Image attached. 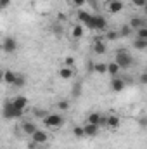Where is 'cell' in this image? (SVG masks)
<instances>
[{
    "label": "cell",
    "instance_id": "obj_31",
    "mask_svg": "<svg viewBox=\"0 0 147 149\" xmlns=\"http://www.w3.org/2000/svg\"><path fill=\"white\" fill-rule=\"evenodd\" d=\"M33 114H35L37 118H40V120H43V118H45L49 113L45 111V109H35V111H33Z\"/></svg>",
    "mask_w": 147,
    "mask_h": 149
},
{
    "label": "cell",
    "instance_id": "obj_1",
    "mask_svg": "<svg viewBox=\"0 0 147 149\" xmlns=\"http://www.w3.org/2000/svg\"><path fill=\"white\" fill-rule=\"evenodd\" d=\"M42 123H43L45 128L59 130V128H62V125H64V116L59 114V113H49V114L42 120Z\"/></svg>",
    "mask_w": 147,
    "mask_h": 149
},
{
    "label": "cell",
    "instance_id": "obj_14",
    "mask_svg": "<svg viewBox=\"0 0 147 149\" xmlns=\"http://www.w3.org/2000/svg\"><path fill=\"white\" fill-rule=\"evenodd\" d=\"M21 130H23V134H24V135H30V137H31V135L38 130V127L31 121V120H26V121H23V123H21Z\"/></svg>",
    "mask_w": 147,
    "mask_h": 149
},
{
    "label": "cell",
    "instance_id": "obj_22",
    "mask_svg": "<svg viewBox=\"0 0 147 149\" xmlns=\"http://www.w3.org/2000/svg\"><path fill=\"white\" fill-rule=\"evenodd\" d=\"M132 33H133V28H132L130 24H123V26L119 28V37L128 38V37H132Z\"/></svg>",
    "mask_w": 147,
    "mask_h": 149
},
{
    "label": "cell",
    "instance_id": "obj_32",
    "mask_svg": "<svg viewBox=\"0 0 147 149\" xmlns=\"http://www.w3.org/2000/svg\"><path fill=\"white\" fill-rule=\"evenodd\" d=\"M87 2H88V0H71V3H73L74 7H83Z\"/></svg>",
    "mask_w": 147,
    "mask_h": 149
},
{
    "label": "cell",
    "instance_id": "obj_20",
    "mask_svg": "<svg viewBox=\"0 0 147 149\" xmlns=\"http://www.w3.org/2000/svg\"><path fill=\"white\" fill-rule=\"evenodd\" d=\"M119 71H121V68H119V64L116 61L107 63V74H111V76H119Z\"/></svg>",
    "mask_w": 147,
    "mask_h": 149
},
{
    "label": "cell",
    "instance_id": "obj_9",
    "mask_svg": "<svg viewBox=\"0 0 147 149\" xmlns=\"http://www.w3.org/2000/svg\"><path fill=\"white\" fill-rule=\"evenodd\" d=\"M92 50H94V54H97V56H104V54L107 52V45H106V42H104L102 38H95L94 43H92Z\"/></svg>",
    "mask_w": 147,
    "mask_h": 149
},
{
    "label": "cell",
    "instance_id": "obj_38",
    "mask_svg": "<svg viewBox=\"0 0 147 149\" xmlns=\"http://www.w3.org/2000/svg\"><path fill=\"white\" fill-rule=\"evenodd\" d=\"M142 10H144V16H146V17H147V5H146V7H144V9H142Z\"/></svg>",
    "mask_w": 147,
    "mask_h": 149
},
{
    "label": "cell",
    "instance_id": "obj_36",
    "mask_svg": "<svg viewBox=\"0 0 147 149\" xmlns=\"http://www.w3.org/2000/svg\"><path fill=\"white\" fill-rule=\"evenodd\" d=\"M140 81H142L144 85H147V71H144V73L140 74Z\"/></svg>",
    "mask_w": 147,
    "mask_h": 149
},
{
    "label": "cell",
    "instance_id": "obj_29",
    "mask_svg": "<svg viewBox=\"0 0 147 149\" xmlns=\"http://www.w3.org/2000/svg\"><path fill=\"white\" fill-rule=\"evenodd\" d=\"M118 37H119V31H112V30H111V31L106 33V40H111V42H112V40H116Z\"/></svg>",
    "mask_w": 147,
    "mask_h": 149
},
{
    "label": "cell",
    "instance_id": "obj_26",
    "mask_svg": "<svg viewBox=\"0 0 147 149\" xmlns=\"http://www.w3.org/2000/svg\"><path fill=\"white\" fill-rule=\"evenodd\" d=\"M73 135H74V137H85L83 125H74V127H73Z\"/></svg>",
    "mask_w": 147,
    "mask_h": 149
},
{
    "label": "cell",
    "instance_id": "obj_37",
    "mask_svg": "<svg viewBox=\"0 0 147 149\" xmlns=\"http://www.w3.org/2000/svg\"><path fill=\"white\" fill-rule=\"evenodd\" d=\"M139 125H140V127H146L147 125V118H142V120L139 121Z\"/></svg>",
    "mask_w": 147,
    "mask_h": 149
},
{
    "label": "cell",
    "instance_id": "obj_2",
    "mask_svg": "<svg viewBox=\"0 0 147 149\" xmlns=\"http://www.w3.org/2000/svg\"><path fill=\"white\" fill-rule=\"evenodd\" d=\"M2 113H3V118L5 120H19V118L24 116V111L23 109H17L12 101H5L3 102V111Z\"/></svg>",
    "mask_w": 147,
    "mask_h": 149
},
{
    "label": "cell",
    "instance_id": "obj_10",
    "mask_svg": "<svg viewBox=\"0 0 147 149\" xmlns=\"http://www.w3.org/2000/svg\"><path fill=\"white\" fill-rule=\"evenodd\" d=\"M109 87H111V90H112V92H121V90H125L126 81H125L121 76H112V78H111Z\"/></svg>",
    "mask_w": 147,
    "mask_h": 149
},
{
    "label": "cell",
    "instance_id": "obj_21",
    "mask_svg": "<svg viewBox=\"0 0 147 149\" xmlns=\"http://www.w3.org/2000/svg\"><path fill=\"white\" fill-rule=\"evenodd\" d=\"M94 73L95 74H107V64L106 63H95L94 64Z\"/></svg>",
    "mask_w": 147,
    "mask_h": 149
},
{
    "label": "cell",
    "instance_id": "obj_8",
    "mask_svg": "<svg viewBox=\"0 0 147 149\" xmlns=\"http://www.w3.org/2000/svg\"><path fill=\"white\" fill-rule=\"evenodd\" d=\"M31 141H33V142H37V144H40V146H45V144L50 141V135H49V132H47V130L38 128L37 132L31 135Z\"/></svg>",
    "mask_w": 147,
    "mask_h": 149
},
{
    "label": "cell",
    "instance_id": "obj_30",
    "mask_svg": "<svg viewBox=\"0 0 147 149\" xmlns=\"http://www.w3.org/2000/svg\"><path fill=\"white\" fill-rule=\"evenodd\" d=\"M62 66H73V68H74V57H73V56H68V57H64V61H62Z\"/></svg>",
    "mask_w": 147,
    "mask_h": 149
},
{
    "label": "cell",
    "instance_id": "obj_34",
    "mask_svg": "<svg viewBox=\"0 0 147 149\" xmlns=\"http://www.w3.org/2000/svg\"><path fill=\"white\" fill-rule=\"evenodd\" d=\"M10 5V0H0V9L3 10V9H7Z\"/></svg>",
    "mask_w": 147,
    "mask_h": 149
},
{
    "label": "cell",
    "instance_id": "obj_11",
    "mask_svg": "<svg viewBox=\"0 0 147 149\" xmlns=\"http://www.w3.org/2000/svg\"><path fill=\"white\" fill-rule=\"evenodd\" d=\"M87 121L88 123H95V125H106V116L99 111H92V113H88Z\"/></svg>",
    "mask_w": 147,
    "mask_h": 149
},
{
    "label": "cell",
    "instance_id": "obj_25",
    "mask_svg": "<svg viewBox=\"0 0 147 149\" xmlns=\"http://www.w3.org/2000/svg\"><path fill=\"white\" fill-rule=\"evenodd\" d=\"M57 108H59L61 111H69V109H71V102H69L68 99H61V101L57 102Z\"/></svg>",
    "mask_w": 147,
    "mask_h": 149
},
{
    "label": "cell",
    "instance_id": "obj_18",
    "mask_svg": "<svg viewBox=\"0 0 147 149\" xmlns=\"http://www.w3.org/2000/svg\"><path fill=\"white\" fill-rule=\"evenodd\" d=\"M83 35H85V26L80 24V23H76L73 28H71V37L74 40H80V38H83Z\"/></svg>",
    "mask_w": 147,
    "mask_h": 149
},
{
    "label": "cell",
    "instance_id": "obj_28",
    "mask_svg": "<svg viewBox=\"0 0 147 149\" xmlns=\"http://www.w3.org/2000/svg\"><path fill=\"white\" fill-rule=\"evenodd\" d=\"M135 35H137V38H142V40H147V26H144V28H140L139 31H135Z\"/></svg>",
    "mask_w": 147,
    "mask_h": 149
},
{
    "label": "cell",
    "instance_id": "obj_23",
    "mask_svg": "<svg viewBox=\"0 0 147 149\" xmlns=\"http://www.w3.org/2000/svg\"><path fill=\"white\" fill-rule=\"evenodd\" d=\"M133 47L137 50H147V40H142V38H137L133 40Z\"/></svg>",
    "mask_w": 147,
    "mask_h": 149
},
{
    "label": "cell",
    "instance_id": "obj_16",
    "mask_svg": "<svg viewBox=\"0 0 147 149\" xmlns=\"http://www.w3.org/2000/svg\"><path fill=\"white\" fill-rule=\"evenodd\" d=\"M10 101L14 102V106H16L17 109H23V111H26V109H28V102H30V101H28V97H26V95H16V97H14V99H10Z\"/></svg>",
    "mask_w": 147,
    "mask_h": 149
},
{
    "label": "cell",
    "instance_id": "obj_12",
    "mask_svg": "<svg viewBox=\"0 0 147 149\" xmlns=\"http://www.w3.org/2000/svg\"><path fill=\"white\" fill-rule=\"evenodd\" d=\"M83 130H85V137H97L99 132H101V125H95V123H85L83 125Z\"/></svg>",
    "mask_w": 147,
    "mask_h": 149
},
{
    "label": "cell",
    "instance_id": "obj_4",
    "mask_svg": "<svg viewBox=\"0 0 147 149\" xmlns=\"http://www.w3.org/2000/svg\"><path fill=\"white\" fill-rule=\"evenodd\" d=\"M87 28H90V30H94V31H104V30H107V19H106L104 16L97 14V16L92 17V21H90V24H88Z\"/></svg>",
    "mask_w": 147,
    "mask_h": 149
},
{
    "label": "cell",
    "instance_id": "obj_7",
    "mask_svg": "<svg viewBox=\"0 0 147 149\" xmlns=\"http://www.w3.org/2000/svg\"><path fill=\"white\" fill-rule=\"evenodd\" d=\"M2 50H3L5 54L16 52V50H17V40H16L14 37H5L3 42H2Z\"/></svg>",
    "mask_w": 147,
    "mask_h": 149
},
{
    "label": "cell",
    "instance_id": "obj_5",
    "mask_svg": "<svg viewBox=\"0 0 147 149\" xmlns=\"http://www.w3.org/2000/svg\"><path fill=\"white\" fill-rule=\"evenodd\" d=\"M104 7L109 14H119L125 9V3H123V0H106Z\"/></svg>",
    "mask_w": 147,
    "mask_h": 149
},
{
    "label": "cell",
    "instance_id": "obj_35",
    "mask_svg": "<svg viewBox=\"0 0 147 149\" xmlns=\"http://www.w3.org/2000/svg\"><path fill=\"white\" fill-rule=\"evenodd\" d=\"M80 88H81V85H80V83H76V85H74V90H73L74 97H78V95H80Z\"/></svg>",
    "mask_w": 147,
    "mask_h": 149
},
{
    "label": "cell",
    "instance_id": "obj_33",
    "mask_svg": "<svg viewBox=\"0 0 147 149\" xmlns=\"http://www.w3.org/2000/svg\"><path fill=\"white\" fill-rule=\"evenodd\" d=\"M43 146H40V144H37V142H33V141H30L28 142V149H42Z\"/></svg>",
    "mask_w": 147,
    "mask_h": 149
},
{
    "label": "cell",
    "instance_id": "obj_27",
    "mask_svg": "<svg viewBox=\"0 0 147 149\" xmlns=\"http://www.w3.org/2000/svg\"><path fill=\"white\" fill-rule=\"evenodd\" d=\"M130 2H132V5L137 7V9H144L147 5V0H130Z\"/></svg>",
    "mask_w": 147,
    "mask_h": 149
},
{
    "label": "cell",
    "instance_id": "obj_15",
    "mask_svg": "<svg viewBox=\"0 0 147 149\" xmlns=\"http://www.w3.org/2000/svg\"><path fill=\"white\" fill-rule=\"evenodd\" d=\"M132 28H133V31H139L140 28H144V26H147L146 19L144 17H140V16H132L130 17V23H128Z\"/></svg>",
    "mask_w": 147,
    "mask_h": 149
},
{
    "label": "cell",
    "instance_id": "obj_3",
    "mask_svg": "<svg viewBox=\"0 0 147 149\" xmlns=\"http://www.w3.org/2000/svg\"><path fill=\"white\" fill-rule=\"evenodd\" d=\"M114 61L119 64V68H121V70H128V68H132V66H133V57H132V56H130V52H128V50H125V49H119V50L116 52Z\"/></svg>",
    "mask_w": 147,
    "mask_h": 149
},
{
    "label": "cell",
    "instance_id": "obj_19",
    "mask_svg": "<svg viewBox=\"0 0 147 149\" xmlns=\"http://www.w3.org/2000/svg\"><path fill=\"white\" fill-rule=\"evenodd\" d=\"M16 76H17V73H14V71H10V70H5L3 71V74H2V78H3V81L7 83V85H14V81H16Z\"/></svg>",
    "mask_w": 147,
    "mask_h": 149
},
{
    "label": "cell",
    "instance_id": "obj_13",
    "mask_svg": "<svg viewBox=\"0 0 147 149\" xmlns=\"http://www.w3.org/2000/svg\"><path fill=\"white\" fill-rule=\"evenodd\" d=\"M57 74H59L61 80H71V78H74L76 71H74L73 66H61L59 71H57Z\"/></svg>",
    "mask_w": 147,
    "mask_h": 149
},
{
    "label": "cell",
    "instance_id": "obj_6",
    "mask_svg": "<svg viewBox=\"0 0 147 149\" xmlns=\"http://www.w3.org/2000/svg\"><path fill=\"white\" fill-rule=\"evenodd\" d=\"M119 125H121V120H119V116L116 114V113H109L107 116H106V128L111 130V132H116L118 128H119Z\"/></svg>",
    "mask_w": 147,
    "mask_h": 149
},
{
    "label": "cell",
    "instance_id": "obj_24",
    "mask_svg": "<svg viewBox=\"0 0 147 149\" xmlns=\"http://www.w3.org/2000/svg\"><path fill=\"white\" fill-rule=\"evenodd\" d=\"M26 85V78H24V74L17 73V76H16V81H14V88H21V87H24Z\"/></svg>",
    "mask_w": 147,
    "mask_h": 149
},
{
    "label": "cell",
    "instance_id": "obj_17",
    "mask_svg": "<svg viewBox=\"0 0 147 149\" xmlns=\"http://www.w3.org/2000/svg\"><path fill=\"white\" fill-rule=\"evenodd\" d=\"M76 17H78V23H80V24H83V26H88L94 16H92L90 12H87V10H78Z\"/></svg>",
    "mask_w": 147,
    "mask_h": 149
}]
</instances>
